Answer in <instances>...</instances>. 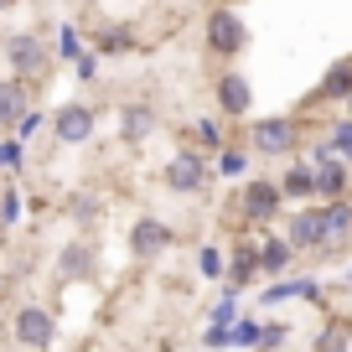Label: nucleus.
I'll return each mask as SVG.
<instances>
[{"mask_svg": "<svg viewBox=\"0 0 352 352\" xmlns=\"http://www.w3.org/2000/svg\"><path fill=\"white\" fill-rule=\"evenodd\" d=\"M6 63H11L16 78H26V83H42L47 67H52V52L42 47V36L16 32V36H6Z\"/></svg>", "mask_w": 352, "mask_h": 352, "instance_id": "nucleus-1", "label": "nucleus"}, {"mask_svg": "<svg viewBox=\"0 0 352 352\" xmlns=\"http://www.w3.org/2000/svg\"><path fill=\"white\" fill-rule=\"evenodd\" d=\"M11 342H16V347H52V342H57V321H52V311L36 306V300L16 306V316H11Z\"/></svg>", "mask_w": 352, "mask_h": 352, "instance_id": "nucleus-2", "label": "nucleus"}, {"mask_svg": "<svg viewBox=\"0 0 352 352\" xmlns=\"http://www.w3.org/2000/svg\"><path fill=\"white\" fill-rule=\"evenodd\" d=\"M208 52H218V57H239L243 47H249V26H243V16L239 11H228V6H218V11L208 16Z\"/></svg>", "mask_w": 352, "mask_h": 352, "instance_id": "nucleus-3", "label": "nucleus"}, {"mask_svg": "<svg viewBox=\"0 0 352 352\" xmlns=\"http://www.w3.org/2000/svg\"><path fill=\"white\" fill-rule=\"evenodd\" d=\"M249 140L259 155H296L300 145V124L296 120H254L249 124Z\"/></svg>", "mask_w": 352, "mask_h": 352, "instance_id": "nucleus-4", "label": "nucleus"}, {"mask_svg": "<svg viewBox=\"0 0 352 352\" xmlns=\"http://www.w3.org/2000/svg\"><path fill=\"white\" fill-rule=\"evenodd\" d=\"M166 187L182 192V197H197V192L208 187V161H202L197 151H176L171 161H166Z\"/></svg>", "mask_w": 352, "mask_h": 352, "instance_id": "nucleus-5", "label": "nucleus"}, {"mask_svg": "<svg viewBox=\"0 0 352 352\" xmlns=\"http://www.w3.org/2000/svg\"><path fill=\"white\" fill-rule=\"evenodd\" d=\"M280 202H285V187L280 182H243V197H239V208H243V218L249 223H270L280 212Z\"/></svg>", "mask_w": 352, "mask_h": 352, "instance_id": "nucleus-6", "label": "nucleus"}, {"mask_svg": "<svg viewBox=\"0 0 352 352\" xmlns=\"http://www.w3.org/2000/svg\"><path fill=\"white\" fill-rule=\"evenodd\" d=\"M94 124H99V114L88 109V104H63V109L52 114V135L63 145H83L88 135H94Z\"/></svg>", "mask_w": 352, "mask_h": 352, "instance_id": "nucleus-7", "label": "nucleus"}, {"mask_svg": "<svg viewBox=\"0 0 352 352\" xmlns=\"http://www.w3.org/2000/svg\"><path fill=\"white\" fill-rule=\"evenodd\" d=\"M285 239L296 243V249H327V208H300V212H290Z\"/></svg>", "mask_w": 352, "mask_h": 352, "instance_id": "nucleus-8", "label": "nucleus"}, {"mask_svg": "<svg viewBox=\"0 0 352 352\" xmlns=\"http://www.w3.org/2000/svg\"><path fill=\"white\" fill-rule=\"evenodd\" d=\"M94 270H99L94 239H73L63 254H57V280H94Z\"/></svg>", "mask_w": 352, "mask_h": 352, "instance_id": "nucleus-9", "label": "nucleus"}, {"mask_svg": "<svg viewBox=\"0 0 352 352\" xmlns=\"http://www.w3.org/2000/svg\"><path fill=\"white\" fill-rule=\"evenodd\" d=\"M171 249V228H166L161 218H140L130 228V254L135 259H155V254H166Z\"/></svg>", "mask_w": 352, "mask_h": 352, "instance_id": "nucleus-10", "label": "nucleus"}, {"mask_svg": "<svg viewBox=\"0 0 352 352\" xmlns=\"http://www.w3.org/2000/svg\"><path fill=\"white\" fill-rule=\"evenodd\" d=\"M249 104H254L249 78H243V73H218V109L233 114V120H243V114H249Z\"/></svg>", "mask_w": 352, "mask_h": 352, "instance_id": "nucleus-11", "label": "nucleus"}, {"mask_svg": "<svg viewBox=\"0 0 352 352\" xmlns=\"http://www.w3.org/2000/svg\"><path fill=\"white\" fill-rule=\"evenodd\" d=\"M26 104H32V83L26 78H0V124H21Z\"/></svg>", "mask_w": 352, "mask_h": 352, "instance_id": "nucleus-12", "label": "nucleus"}, {"mask_svg": "<svg viewBox=\"0 0 352 352\" xmlns=\"http://www.w3.org/2000/svg\"><path fill=\"white\" fill-rule=\"evenodd\" d=\"M342 187H347V171H342L337 151L321 145V151H316V192H321V197H342Z\"/></svg>", "mask_w": 352, "mask_h": 352, "instance_id": "nucleus-13", "label": "nucleus"}, {"mask_svg": "<svg viewBox=\"0 0 352 352\" xmlns=\"http://www.w3.org/2000/svg\"><path fill=\"white\" fill-rule=\"evenodd\" d=\"M151 130H155V109H151V104H124V109H120V135L130 145H140Z\"/></svg>", "mask_w": 352, "mask_h": 352, "instance_id": "nucleus-14", "label": "nucleus"}, {"mask_svg": "<svg viewBox=\"0 0 352 352\" xmlns=\"http://www.w3.org/2000/svg\"><path fill=\"white\" fill-rule=\"evenodd\" d=\"M347 233H352V202L331 197L327 202V249H331V243H342Z\"/></svg>", "mask_w": 352, "mask_h": 352, "instance_id": "nucleus-15", "label": "nucleus"}, {"mask_svg": "<svg viewBox=\"0 0 352 352\" xmlns=\"http://www.w3.org/2000/svg\"><path fill=\"white\" fill-rule=\"evenodd\" d=\"M347 94H352V63H337L321 78V99H347Z\"/></svg>", "mask_w": 352, "mask_h": 352, "instance_id": "nucleus-16", "label": "nucleus"}, {"mask_svg": "<svg viewBox=\"0 0 352 352\" xmlns=\"http://www.w3.org/2000/svg\"><path fill=\"white\" fill-rule=\"evenodd\" d=\"M290 254H296V243H285V239H270L259 259H264V270H285V259H290Z\"/></svg>", "mask_w": 352, "mask_h": 352, "instance_id": "nucleus-17", "label": "nucleus"}, {"mask_svg": "<svg viewBox=\"0 0 352 352\" xmlns=\"http://www.w3.org/2000/svg\"><path fill=\"white\" fill-rule=\"evenodd\" d=\"M280 187H285V197H306V192H316V171H290Z\"/></svg>", "mask_w": 352, "mask_h": 352, "instance_id": "nucleus-18", "label": "nucleus"}, {"mask_svg": "<svg viewBox=\"0 0 352 352\" xmlns=\"http://www.w3.org/2000/svg\"><path fill=\"white\" fill-rule=\"evenodd\" d=\"M327 145H331L337 155H347V161H352V120H342L337 130H331V140H327Z\"/></svg>", "mask_w": 352, "mask_h": 352, "instance_id": "nucleus-19", "label": "nucleus"}, {"mask_svg": "<svg viewBox=\"0 0 352 352\" xmlns=\"http://www.w3.org/2000/svg\"><path fill=\"white\" fill-rule=\"evenodd\" d=\"M192 140H202L208 151H218L223 135H218V124H212V120H197V124H192Z\"/></svg>", "mask_w": 352, "mask_h": 352, "instance_id": "nucleus-20", "label": "nucleus"}, {"mask_svg": "<svg viewBox=\"0 0 352 352\" xmlns=\"http://www.w3.org/2000/svg\"><path fill=\"white\" fill-rule=\"evenodd\" d=\"M73 218H78V223H94V218H99V202H88V197L73 202Z\"/></svg>", "mask_w": 352, "mask_h": 352, "instance_id": "nucleus-21", "label": "nucleus"}, {"mask_svg": "<svg viewBox=\"0 0 352 352\" xmlns=\"http://www.w3.org/2000/svg\"><path fill=\"white\" fill-rule=\"evenodd\" d=\"M11 6H16V0H0V11H11Z\"/></svg>", "mask_w": 352, "mask_h": 352, "instance_id": "nucleus-22", "label": "nucleus"}, {"mask_svg": "<svg viewBox=\"0 0 352 352\" xmlns=\"http://www.w3.org/2000/svg\"><path fill=\"white\" fill-rule=\"evenodd\" d=\"M347 114H352V94H347Z\"/></svg>", "mask_w": 352, "mask_h": 352, "instance_id": "nucleus-23", "label": "nucleus"}]
</instances>
